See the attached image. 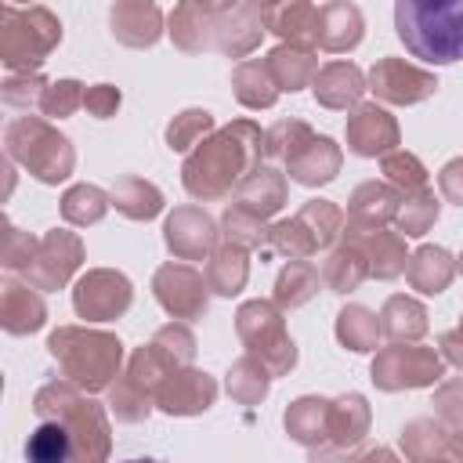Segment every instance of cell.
Masks as SVG:
<instances>
[{
	"label": "cell",
	"instance_id": "obj_46",
	"mask_svg": "<svg viewBox=\"0 0 463 463\" xmlns=\"http://www.w3.org/2000/svg\"><path fill=\"white\" fill-rule=\"evenodd\" d=\"M380 170H383V181H387L394 192H402V195H412V192H423V188H427V170H423V163H420L412 152H405V148H394L391 156H383Z\"/></svg>",
	"mask_w": 463,
	"mask_h": 463
},
{
	"label": "cell",
	"instance_id": "obj_55",
	"mask_svg": "<svg viewBox=\"0 0 463 463\" xmlns=\"http://www.w3.org/2000/svg\"><path fill=\"white\" fill-rule=\"evenodd\" d=\"M438 188H441V195H445L449 203L463 206V156L441 166V174H438Z\"/></svg>",
	"mask_w": 463,
	"mask_h": 463
},
{
	"label": "cell",
	"instance_id": "obj_22",
	"mask_svg": "<svg viewBox=\"0 0 463 463\" xmlns=\"http://www.w3.org/2000/svg\"><path fill=\"white\" fill-rule=\"evenodd\" d=\"M311 90H315V101L326 109H351V105L358 109V98L369 90V83L354 61H329L318 69Z\"/></svg>",
	"mask_w": 463,
	"mask_h": 463
},
{
	"label": "cell",
	"instance_id": "obj_37",
	"mask_svg": "<svg viewBox=\"0 0 463 463\" xmlns=\"http://www.w3.org/2000/svg\"><path fill=\"white\" fill-rule=\"evenodd\" d=\"M25 463H72V438L58 420H40L25 441Z\"/></svg>",
	"mask_w": 463,
	"mask_h": 463
},
{
	"label": "cell",
	"instance_id": "obj_44",
	"mask_svg": "<svg viewBox=\"0 0 463 463\" xmlns=\"http://www.w3.org/2000/svg\"><path fill=\"white\" fill-rule=\"evenodd\" d=\"M307 141H315V130L304 119H279L264 130V156L289 163Z\"/></svg>",
	"mask_w": 463,
	"mask_h": 463
},
{
	"label": "cell",
	"instance_id": "obj_34",
	"mask_svg": "<svg viewBox=\"0 0 463 463\" xmlns=\"http://www.w3.org/2000/svg\"><path fill=\"white\" fill-rule=\"evenodd\" d=\"M402 449H405V459L409 463H434V459H445L449 452V427L441 420H412L402 427Z\"/></svg>",
	"mask_w": 463,
	"mask_h": 463
},
{
	"label": "cell",
	"instance_id": "obj_3",
	"mask_svg": "<svg viewBox=\"0 0 463 463\" xmlns=\"http://www.w3.org/2000/svg\"><path fill=\"white\" fill-rule=\"evenodd\" d=\"M33 412L40 420H58L72 438V463H109L112 430L105 409L69 380H51L36 391Z\"/></svg>",
	"mask_w": 463,
	"mask_h": 463
},
{
	"label": "cell",
	"instance_id": "obj_30",
	"mask_svg": "<svg viewBox=\"0 0 463 463\" xmlns=\"http://www.w3.org/2000/svg\"><path fill=\"white\" fill-rule=\"evenodd\" d=\"M369 430V405L362 394H340L329 402V441L336 449H354Z\"/></svg>",
	"mask_w": 463,
	"mask_h": 463
},
{
	"label": "cell",
	"instance_id": "obj_1",
	"mask_svg": "<svg viewBox=\"0 0 463 463\" xmlns=\"http://www.w3.org/2000/svg\"><path fill=\"white\" fill-rule=\"evenodd\" d=\"M260 156H264V130L253 119H235L213 130L195 152H188L181 166L184 192L203 203L224 199L260 166Z\"/></svg>",
	"mask_w": 463,
	"mask_h": 463
},
{
	"label": "cell",
	"instance_id": "obj_50",
	"mask_svg": "<svg viewBox=\"0 0 463 463\" xmlns=\"http://www.w3.org/2000/svg\"><path fill=\"white\" fill-rule=\"evenodd\" d=\"M152 344L170 358V365H174V369H188V365H192V358H195V336H192V329H188V326H181V322H170V326L156 329Z\"/></svg>",
	"mask_w": 463,
	"mask_h": 463
},
{
	"label": "cell",
	"instance_id": "obj_60",
	"mask_svg": "<svg viewBox=\"0 0 463 463\" xmlns=\"http://www.w3.org/2000/svg\"><path fill=\"white\" fill-rule=\"evenodd\" d=\"M127 463H163V459H148V456H145V459H127Z\"/></svg>",
	"mask_w": 463,
	"mask_h": 463
},
{
	"label": "cell",
	"instance_id": "obj_19",
	"mask_svg": "<svg viewBox=\"0 0 463 463\" xmlns=\"http://www.w3.org/2000/svg\"><path fill=\"white\" fill-rule=\"evenodd\" d=\"M47 322V304L29 282L7 279L0 289V326L11 336H29Z\"/></svg>",
	"mask_w": 463,
	"mask_h": 463
},
{
	"label": "cell",
	"instance_id": "obj_33",
	"mask_svg": "<svg viewBox=\"0 0 463 463\" xmlns=\"http://www.w3.org/2000/svg\"><path fill=\"white\" fill-rule=\"evenodd\" d=\"M109 195H112V206H116L123 217H130V221H152V217L163 210V192H159L152 181L134 177V174L119 177Z\"/></svg>",
	"mask_w": 463,
	"mask_h": 463
},
{
	"label": "cell",
	"instance_id": "obj_8",
	"mask_svg": "<svg viewBox=\"0 0 463 463\" xmlns=\"http://www.w3.org/2000/svg\"><path fill=\"white\" fill-rule=\"evenodd\" d=\"M235 333L242 347L268 365L271 376H286L297 365V344L289 340L282 307L275 300H246L235 311Z\"/></svg>",
	"mask_w": 463,
	"mask_h": 463
},
{
	"label": "cell",
	"instance_id": "obj_29",
	"mask_svg": "<svg viewBox=\"0 0 463 463\" xmlns=\"http://www.w3.org/2000/svg\"><path fill=\"white\" fill-rule=\"evenodd\" d=\"M286 430H289L293 441H300L307 449H318L322 441H329V402L315 398V394L297 398L286 409Z\"/></svg>",
	"mask_w": 463,
	"mask_h": 463
},
{
	"label": "cell",
	"instance_id": "obj_36",
	"mask_svg": "<svg viewBox=\"0 0 463 463\" xmlns=\"http://www.w3.org/2000/svg\"><path fill=\"white\" fill-rule=\"evenodd\" d=\"M322 271L311 260H289L275 279V304L279 307H300L318 293Z\"/></svg>",
	"mask_w": 463,
	"mask_h": 463
},
{
	"label": "cell",
	"instance_id": "obj_53",
	"mask_svg": "<svg viewBox=\"0 0 463 463\" xmlns=\"http://www.w3.org/2000/svg\"><path fill=\"white\" fill-rule=\"evenodd\" d=\"M434 412L445 427H463V380H445L434 391Z\"/></svg>",
	"mask_w": 463,
	"mask_h": 463
},
{
	"label": "cell",
	"instance_id": "obj_39",
	"mask_svg": "<svg viewBox=\"0 0 463 463\" xmlns=\"http://www.w3.org/2000/svg\"><path fill=\"white\" fill-rule=\"evenodd\" d=\"M228 394L235 398V402H242V405H257L264 394H268V387H271V373H268V365L260 362V358H253V354H242L232 369H228Z\"/></svg>",
	"mask_w": 463,
	"mask_h": 463
},
{
	"label": "cell",
	"instance_id": "obj_27",
	"mask_svg": "<svg viewBox=\"0 0 463 463\" xmlns=\"http://www.w3.org/2000/svg\"><path fill=\"white\" fill-rule=\"evenodd\" d=\"M232 90H235L239 105H246V109H271L279 101V94H282L264 58L239 61L235 72H232Z\"/></svg>",
	"mask_w": 463,
	"mask_h": 463
},
{
	"label": "cell",
	"instance_id": "obj_51",
	"mask_svg": "<svg viewBox=\"0 0 463 463\" xmlns=\"http://www.w3.org/2000/svg\"><path fill=\"white\" fill-rule=\"evenodd\" d=\"M40 239H33L29 232L14 228L11 221H4V235H0V264L7 271H25L33 264V253H36Z\"/></svg>",
	"mask_w": 463,
	"mask_h": 463
},
{
	"label": "cell",
	"instance_id": "obj_21",
	"mask_svg": "<svg viewBox=\"0 0 463 463\" xmlns=\"http://www.w3.org/2000/svg\"><path fill=\"white\" fill-rule=\"evenodd\" d=\"M362 33H365V22L354 4H347V0L318 4V47L322 51H329V54L354 51L362 43Z\"/></svg>",
	"mask_w": 463,
	"mask_h": 463
},
{
	"label": "cell",
	"instance_id": "obj_57",
	"mask_svg": "<svg viewBox=\"0 0 463 463\" xmlns=\"http://www.w3.org/2000/svg\"><path fill=\"white\" fill-rule=\"evenodd\" d=\"M311 463H354L351 456H347V449H315L311 452Z\"/></svg>",
	"mask_w": 463,
	"mask_h": 463
},
{
	"label": "cell",
	"instance_id": "obj_43",
	"mask_svg": "<svg viewBox=\"0 0 463 463\" xmlns=\"http://www.w3.org/2000/svg\"><path fill=\"white\" fill-rule=\"evenodd\" d=\"M152 405H156V398L141 383H134L127 373L116 376V383L109 387V409L116 412L119 423H141L152 412Z\"/></svg>",
	"mask_w": 463,
	"mask_h": 463
},
{
	"label": "cell",
	"instance_id": "obj_16",
	"mask_svg": "<svg viewBox=\"0 0 463 463\" xmlns=\"http://www.w3.org/2000/svg\"><path fill=\"white\" fill-rule=\"evenodd\" d=\"M213 398H217V380L192 365L166 376V383L156 391V405L170 416H199L213 405Z\"/></svg>",
	"mask_w": 463,
	"mask_h": 463
},
{
	"label": "cell",
	"instance_id": "obj_13",
	"mask_svg": "<svg viewBox=\"0 0 463 463\" xmlns=\"http://www.w3.org/2000/svg\"><path fill=\"white\" fill-rule=\"evenodd\" d=\"M365 83L380 101H391V105H416V101H427L438 90L434 72H427L420 65H409L405 58H391V54L380 58L369 69Z\"/></svg>",
	"mask_w": 463,
	"mask_h": 463
},
{
	"label": "cell",
	"instance_id": "obj_31",
	"mask_svg": "<svg viewBox=\"0 0 463 463\" xmlns=\"http://www.w3.org/2000/svg\"><path fill=\"white\" fill-rule=\"evenodd\" d=\"M405 275H409V286L412 289H420V293H441L452 282V275H456V260L441 246H420L409 257Z\"/></svg>",
	"mask_w": 463,
	"mask_h": 463
},
{
	"label": "cell",
	"instance_id": "obj_38",
	"mask_svg": "<svg viewBox=\"0 0 463 463\" xmlns=\"http://www.w3.org/2000/svg\"><path fill=\"white\" fill-rule=\"evenodd\" d=\"M336 340L347 351H373L380 340V318L362 304H347L336 315Z\"/></svg>",
	"mask_w": 463,
	"mask_h": 463
},
{
	"label": "cell",
	"instance_id": "obj_63",
	"mask_svg": "<svg viewBox=\"0 0 463 463\" xmlns=\"http://www.w3.org/2000/svg\"><path fill=\"white\" fill-rule=\"evenodd\" d=\"M459 326H463V322H459Z\"/></svg>",
	"mask_w": 463,
	"mask_h": 463
},
{
	"label": "cell",
	"instance_id": "obj_47",
	"mask_svg": "<svg viewBox=\"0 0 463 463\" xmlns=\"http://www.w3.org/2000/svg\"><path fill=\"white\" fill-rule=\"evenodd\" d=\"M297 217L307 224V232L315 235V242H318V250H326L336 235H344V213L329 203V199H307L300 210H297Z\"/></svg>",
	"mask_w": 463,
	"mask_h": 463
},
{
	"label": "cell",
	"instance_id": "obj_18",
	"mask_svg": "<svg viewBox=\"0 0 463 463\" xmlns=\"http://www.w3.org/2000/svg\"><path fill=\"white\" fill-rule=\"evenodd\" d=\"M112 36L127 47H152L163 36V11L152 0H119L109 11Z\"/></svg>",
	"mask_w": 463,
	"mask_h": 463
},
{
	"label": "cell",
	"instance_id": "obj_17",
	"mask_svg": "<svg viewBox=\"0 0 463 463\" xmlns=\"http://www.w3.org/2000/svg\"><path fill=\"white\" fill-rule=\"evenodd\" d=\"M347 148L354 156H391L398 148V119L380 105H358L347 116Z\"/></svg>",
	"mask_w": 463,
	"mask_h": 463
},
{
	"label": "cell",
	"instance_id": "obj_61",
	"mask_svg": "<svg viewBox=\"0 0 463 463\" xmlns=\"http://www.w3.org/2000/svg\"><path fill=\"white\" fill-rule=\"evenodd\" d=\"M434 463H452V459H449V456H445V459H434Z\"/></svg>",
	"mask_w": 463,
	"mask_h": 463
},
{
	"label": "cell",
	"instance_id": "obj_42",
	"mask_svg": "<svg viewBox=\"0 0 463 463\" xmlns=\"http://www.w3.org/2000/svg\"><path fill=\"white\" fill-rule=\"evenodd\" d=\"M268 246H271V250H279V253H286L289 260H307L311 253H318L315 235L307 232V224H304L297 213H293V217H286V221L268 224Z\"/></svg>",
	"mask_w": 463,
	"mask_h": 463
},
{
	"label": "cell",
	"instance_id": "obj_32",
	"mask_svg": "<svg viewBox=\"0 0 463 463\" xmlns=\"http://www.w3.org/2000/svg\"><path fill=\"white\" fill-rule=\"evenodd\" d=\"M206 286L221 297H235L246 279H250V260H246V250L232 246V242H221L210 257H206Z\"/></svg>",
	"mask_w": 463,
	"mask_h": 463
},
{
	"label": "cell",
	"instance_id": "obj_6",
	"mask_svg": "<svg viewBox=\"0 0 463 463\" xmlns=\"http://www.w3.org/2000/svg\"><path fill=\"white\" fill-rule=\"evenodd\" d=\"M58 43H61V22L51 7L43 4L0 7V61L11 72H40V65Z\"/></svg>",
	"mask_w": 463,
	"mask_h": 463
},
{
	"label": "cell",
	"instance_id": "obj_62",
	"mask_svg": "<svg viewBox=\"0 0 463 463\" xmlns=\"http://www.w3.org/2000/svg\"><path fill=\"white\" fill-rule=\"evenodd\" d=\"M459 271H463V253H459Z\"/></svg>",
	"mask_w": 463,
	"mask_h": 463
},
{
	"label": "cell",
	"instance_id": "obj_45",
	"mask_svg": "<svg viewBox=\"0 0 463 463\" xmlns=\"http://www.w3.org/2000/svg\"><path fill=\"white\" fill-rule=\"evenodd\" d=\"M221 235H224V242L239 246V250H257V246L268 242V224L257 213H250V210L232 203L224 210V217H221Z\"/></svg>",
	"mask_w": 463,
	"mask_h": 463
},
{
	"label": "cell",
	"instance_id": "obj_10",
	"mask_svg": "<svg viewBox=\"0 0 463 463\" xmlns=\"http://www.w3.org/2000/svg\"><path fill=\"white\" fill-rule=\"evenodd\" d=\"M134 300L130 279L123 271L112 268H90L87 275H80V282L72 286V307L80 318L87 322H109L119 318Z\"/></svg>",
	"mask_w": 463,
	"mask_h": 463
},
{
	"label": "cell",
	"instance_id": "obj_35",
	"mask_svg": "<svg viewBox=\"0 0 463 463\" xmlns=\"http://www.w3.org/2000/svg\"><path fill=\"white\" fill-rule=\"evenodd\" d=\"M365 275H369V264H365L362 250L351 246V242L336 246L322 260V282L329 286V293H351V289H358L365 282Z\"/></svg>",
	"mask_w": 463,
	"mask_h": 463
},
{
	"label": "cell",
	"instance_id": "obj_11",
	"mask_svg": "<svg viewBox=\"0 0 463 463\" xmlns=\"http://www.w3.org/2000/svg\"><path fill=\"white\" fill-rule=\"evenodd\" d=\"M80 264H83V242H80V235L76 232H65V228H51L40 239V246L33 253V264L25 268V282L33 289H43V293L47 289H61L76 275Z\"/></svg>",
	"mask_w": 463,
	"mask_h": 463
},
{
	"label": "cell",
	"instance_id": "obj_2",
	"mask_svg": "<svg viewBox=\"0 0 463 463\" xmlns=\"http://www.w3.org/2000/svg\"><path fill=\"white\" fill-rule=\"evenodd\" d=\"M166 33L184 54L221 51V54L242 58L260 43V36L268 29H264V7L260 4H250V0H242V4L188 0L166 14Z\"/></svg>",
	"mask_w": 463,
	"mask_h": 463
},
{
	"label": "cell",
	"instance_id": "obj_20",
	"mask_svg": "<svg viewBox=\"0 0 463 463\" xmlns=\"http://www.w3.org/2000/svg\"><path fill=\"white\" fill-rule=\"evenodd\" d=\"M264 29L275 33L282 43L318 47V4L307 0H286L264 7Z\"/></svg>",
	"mask_w": 463,
	"mask_h": 463
},
{
	"label": "cell",
	"instance_id": "obj_23",
	"mask_svg": "<svg viewBox=\"0 0 463 463\" xmlns=\"http://www.w3.org/2000/svg\"><path fill=\"white\" fill-rule=\"evenodd\" d=\"M398 206H402V192H394L387 181H365L347 199V224L383 228L387 221L398 217Z\"/></svg>",
	"mask_w": 463,
	"mask_h": 463
},
{
	"label": "cell",
	"instance_id": "obj_49",
	"mask_svg": "<svg viewBox=\"0 0 463 463\" xmlns=\"http://www.w3.org/2000/svg\"><path fill=\"white\" fill-rule=\"evenodd\" d=\"M83 94H87V87L80 80H54V83H47V90L40 98V112L47 119H65L83 105Z\"/></svg>",
	"mask_w": 463,
	"mask_h": 463
},
{
	"label": "cell",
	"instance_id": "obj_28",
	"mask_svg": "<svg viewBox=\"0 0 463 463\" xmlns=\"http://www.w3.org/2000/svg\"><path fill=\"white\" fill-rule=\"evenodd\" d=\"M380 333L391 336L394 344H402V340L416 344L427 333V307L416 297H405V293L387 297V304L380 311Z\"/></svg>",
	"mask_w": 463,
	"mask_h": 463
},
{
	"label": "cell",
	"instance_id": "obj_5",
	"mask_svg": "<svg viewBox=\"0 0 463 463\" xmlns=\"http://www.w3.org/2000/svg\"><path fill=\"white\" fill-rule=\"evenodd\" d=\"M47 351L61 365V376L87 394L109 391L123 365L119 336L105 329H87V326H58L47 336Z\"/></svg>",
	"mask_w": 463,
	"mask_h": 463
},
{
	"label": "cell",
	"instance_id": "obj_14",
	"mask_svg": "<svg viewBox=\"0 0 463 463\" xmlns=\"http://www.w3.org/2000/svg\"><path fill=\"white\" fill-rule=\"evenodd\" d=\"M166 250L181 260H203L217 250V224L203 206H177L163 224Z\"/></svg>",
	"mask_w": 463,
	"mask_h": 463
},
{
	"label": "cell",
	"instance_id": "obj_41",
	"mask_svg": "<svg viewBox=\"0 0 463 463\" xmlns=\"http://www.w3.org/2000/svg\"><path fill=\"white\" fill-rule=\"evenodd\" d=\"M213 134V116L206 109H184L166 127V145L174 152H195Z\"/></svg>",
	"mask_w": 463,
	"mask_h": 463
},
{
	"label": "cell",
	"instance_id": "obj_52",
	"mask_svg": "<svg viewBox=\"0 0 463 463\" xmlns=\"http://www.w3.org/2000/svg\"><path fill=\"white\" fill-rule=\"evenodd\" d=\"M43 90H47V80L40 72H11L0 87V98L11 109H29V105H40Z\"/></svg>",
	"mask_w": 463,
	"mask_h": 463
},
{
	"label": "cell",
	"instance_id": "obj_4",
	"mask_svg": "<svg viewBox=\"0 0 463 463\" xmlns=\"http://www.w3.org/2000/svg\"><path fill=\"white\" fill-rule=\"evenodd\" d=\"M394 29L420 61L452 65L463 58V0H398Z\"/></svg>",
	"mask_w": 463,
	"mask_h": 463
},
{
	"label": "cell",
	"instance_id": "obj_12",
	"mask_svg": "<svg viewBox=\"0 0 463 463\" xmlns=\"http://www.w3.org/2000/svg\"><path fill=\"white\" fill-rule=\"evenodd\" d=\"M152 293L159 307L174 318H203L210 307V286L206 275H199L192 264H163L152 275Z\"/></svg>",
	"mask_w": 463,
	"mask_h": 463
},
{
	"label": "cell",
	"instance_id": "obj_48",
	"mask_svg": "<svg viewBox=\"0 0 463 463\" xmlns=\"http://www.w3.org/2000/svg\"><path fill=\"white\" fill-rule=\"evenodd\" d=\"M398 235H423L434 221H438V199L430 188L423 192H412V195H402V206H398Z\"/></svg>",
	"mask_w": 463,
	"mask_h": 463
},
{
	"label": "cell",
	"instance_id": "obj_25",
	"mask_svg": "<svg viewBox=\"0 0 463 463\" xmlns=\"http://www.w3.org/2000/svg\"><path fill=\"white\" fill-rule=\"evenodd\" d=\"M340 159H344V156H340V145H333L329 137H318V134H315V141H307V145L286 163V170H289L293 181L315 188V184H326V181H333V177L340 174Z\"/></svg>",
	"mask_w": 463,
	"mask_h": 463
},
{
	"label": "cell",
	"instance_id": "obj_54",
	"mask_svg": "<svg viewBox=\"0 0 463 463\" xmlns=\"http://www.w3.org/2000/svg\"><path fill=\"white\" fill-rule=\"evenodd\" d=\"M119 87H112V83H94V87H87V94H83V109L94 116V119H109V116H116V109H119Z\"/></svg>",
	"mask_w": 463,
	"mask_h": 463
},
{
	"label": "cell",
	"instance_id": "obj_24",
	"mask_svg": "<svg viewBox=\"0 0 463 463\" xmlns=\"http://www.w3.org/2000/svg\"><path fill=\"white\" fill-rule=\"evenodd\" d=\"M235 206L257 213L260 221H268L271 213H279L286 206V177L275 166H257L239 188H235Z\"/></svg>",
	"mask_w": 463,
	"mask_h": 463
},
{
	"label": "cell",
	"instance_id": "obj_59",
	"mask_svg": "<svg viewBox=\"0 0 463 463\" xmlns=\"http://www.w3.org/2000/svg\"><path fill=\"white\" fill-rule=\"evenodd\" d=\"M358 463H402V459H398V456H394L391 449H383V445H376V449H369V452H365V456H362Z\"/></svg>",
	"mask_w": 463,
	"mask_h": 463
},
{
	"label": "cell",
	"instance_id": "obj_15",
	"mask_svg": "<svg viewBox=\"0 0 463 463\" xmlns=\"http://www.w3.org/2000/svg\"><path fill=\"white\" fill-rule=\"evenodd\" d=\"M344 242L358 246L365 264H369V275L376 279H398L409 264V253H405V239L398 232H387V228H358V224H347L344 221Z\"/></svg>",
	"mask_w": 463,
	"mask_h": 463
},
{
	"label": "cell",
	"instance_id": "obj_26",
	"mask_svg": "<svg viewBox=\"0 0 463 463\" xmlns=\"http://www.w3.org/2000/svg\"><path fill=\"white\" fill-rule=\"evenodd\" d=\"M264 61H268V69H271L279 90H300V87H311L315 76H318V54H315V47L279 43Z\"/></svg>",
	"mask_w": 463,
	"mask_h": 463
},
{
	"label": "cell",
	"instance_id": "obj_9",
	"mask_svg": "<svg viewBox=\"0 0 463 463\" xmlns=\"http://www.w3.org/2000/svg\"><path fill=\"white\" fill-rule=\"evenodd\" d=\"M373 383L380 391H412V387H430L445 376V358L434 347H420V344H391L383 351H376L373 369H369Z\"/></svg>",
	"mask_w": 463,
	"mask_h": 463
},
{
	"label": "cell",
	"instance_id": "obj_56",
	"mask_svg": "<svg viewBox=\"0 0 463 463\" xmlns=\"http://www.w3.org/2000/svg\"><path fill=\"white\" fill-rule=\"evenodd\" d=\"M438 347H441V358H445V362H452L456 369H463V326H459V329L441 333Z\"/></svg>",
	"mask_w": 463,
	"mask_h": 463
},
{
	"label": "cell",
	"instance_id": "obj_40",
	"mask_svg": "<svg viewBox=\"0 0 463 463\" xmlns=\"http://www.w3.org/2000/svg\"><path fill=\"white\" fill-rule=\"evenodd\" d=\"M109 206H112V195L101 192L98 184H72V188L61 195V217H65L69 224H76V228L98 224Z\"/></svg>",
	"mask_w": 463,
	"mask_h": 463
},
{
	"label": "cell",
	"instance_id": "obj_7",
	"mask_svg": "<svg viewBox=\"0 0 463 463\" xmlns=\"http://www.w3.org/2000/svg\"><path fill=\"white\" fill-rule=\"evenodd\" d=\"M4 152L11 163H22L36 181L43 184H58L72 174L76 166V152L72 141L51 127L40 116H18L7 123L4 130Z\"/></svg>",
	"mask_w": 463,
	"mask_h": 463
},
{
	"label": "cell",
	"instance_id": "obj_58",
	"mask_svg": "<svg viewBox=\"0 0 463 463\" xmlns=\"http://www.w3.org/2000/svg\"><path fill=\"white\" fill-rule=\"evenodd\" d=\"M452 463H463V427H449V452Z\"/></svg>",
	"mask_w": 463,
	"mask_h": 463
}]
</instances>
